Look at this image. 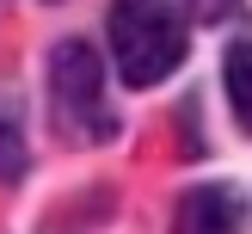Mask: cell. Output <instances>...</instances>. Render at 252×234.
I'll return each instance as SVG.
<instances>
[{"instance_id": "cell-1", "label": "cell", "mask_w": 252, "mask_h": 234, "mask_svg": "<svg viewBox=\"0 0 252 234\" xmlns=\"http://www.w3.org/2000/svg\"><path fill=\"white\" fill-rule=\"evenodd\" d=\"M105 31L123 86H160L185 62V19H172L160 0H117Z\"/></svg>"}, {"instance_id": "cell-2", "label": "cell", "mask_w": 252, "mask_h": 234, "mask_svg": "<svg viewBox=\"0 0 252 234\" xmlns=\"http://www.w3.org/2000/svg\"><path fill=\"white\" fill-rule=\"evenodd\" d=\"M49 117L68 142H111V130H117L105 99V68H98L93 43H80V37L49 49Z\"/></svg>"}, {"instance_id": "cell-3", "label": "cell", "mask_w": 252, "mask_h": 234, "mask_svg": "<svg viewBox=\"0 0 252 234\" xmlns=\"http://www.w3.org/2000/svg\"><path fill=\"white\" fill-rule=\"evenodd\" d=\"M246 191L240 185H191L172 209V234H246Z\"/></svg>"}, {"instance_id": "cell-4", "label": "cell", "mask_w": 252, "mask_h": 234, "mask_svg": "<svg viewBox=\"0 0 252 234\" xmlns=\"http://www.w3.org/2000/svg\"><path fill=\"white\" fill-rule=\"evenodd\" d=\"M221 86H228V105L240 117V130L252 135V43H234L221 56Z\"/></svg>"}, {"instance_id": "cell-5", "label": "cell", "mask_w": 252, "mask_h": 234, "mask_svg": "<svg viewBox=\"0 0 252 234\" xmlns=\"http://www.w3.org/2000/svg\"><path fill=\"white\" fill-rule=\"evenodd\" d=\"M19 172H25V135H19V117L0 105V185L19 179Z\"/></svg>"}, {"instance_id": "cell-6", "label": "cell", "mask_w": 252, "mask_h": 234, "mask_svg": "<svg viewBox=\"0 0 252 234\" xmlns=\"http://www.w3.org/2000/svg\"><path fill=\"white\" fill-rule=\"evenodd\" d=\"M172 6H179L185 19H197V25H216V19H228L240 0H172Z\"/></svg>"}]
</instances>
